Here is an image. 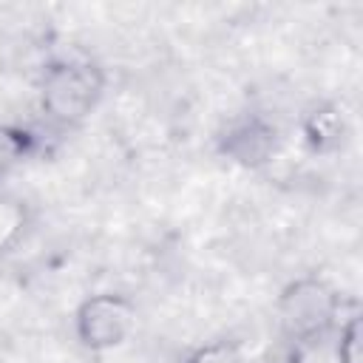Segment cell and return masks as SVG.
<instances>
[{
    "mask_svg": "<svg viewBox=\"0 0 363 363\" xmlns=\"http://www.w3.org/2000/svg\"><path fill=\"white\" fill-rule=\"evenodd\" d=\"M40 111L48 125L65 130L82 125L105 94V71L88 57H54L40 74Z\"/></svg>",
    "mask_w": 363,
    "mask_h": 363,
    "instance_id": "cell-1",
    "label": "cell"
},
{
    "mask_svg": "<svg viewBox=\"0 0 363 363\" xmlns=\"http://www.w3.org/2000/svg\"><path fill=\"white\" fill-rule=\"evenodd\" d=\"M281 335L292 346H315L340 323V295L320 275L292 278L275 303Z\"/></svg>",
    "mask_w": 363,
    "mask_h": 363,
    "instance_id": "cell-2",
    "label": "cell"
},
{
    "mask_svg": "<svg viewBox=\"0 0 363 363\" xmlns=\"http://www.w3.org/2000/svg\"><path fill=\"white\" fill-rule=\"evenodd\" d=\"M182 363H252V360L238 340L216 337V340H204V343L187 349Z\"/></svg>",
    "mask_w": 363,
    "mask_h": 363,
    "instance_id": "cell-7",
    "label": "cell"
},
{
    "mask_svg": "<svg viewBox=\"0 0 363 363\" xmlns=\"http://www.w3.org/2000/svg\"><path fill=\"white\" fill-rule=\"evenodd\" d=\"M335 363H360V315L352 312L337 323L335 337Z\"/></svg>",
    "mask_w": 363,
    "mask_h": 363,
    "instance_id": "cell-8",
    "label": "cell"
},
{
    "mask_svg": "<svg viewBox=\"0 0 363 363\" xmlns=\"http://www.w3.org/2000/svg\"><path fill=\"white\" fill-rule=\"evenodd\" d=\"M281 147L278 125L264 113H241L233 116L216 136V150L227 162L258 170L272 162V156Z\"/></svg>",
    "mask_w": 363,
    "mask_h": 363,
    "instance_id": "cell-4",
    "label": "cell"
},
{
    "mask_svg": "<svg viewBox=\"0 0 363 363\" xmlns=\"http://www.w3.org/2000/svg\"><path fill=\"white\" fill-rule=\"evenodd\" d=\"M301 136H303V145L318 156L340 150L349 136V122L340 105L329 99L312 102L301 116Z\"/></svg>",
    "mask_w": 363,
    "mask_h": 363,
    "instance_id": "cell-5",
    "label": "cell"
},
{
    "mask_svg": "<svg viewBox=\"0 0 363 363\" xmlns=\"http://www.w3.org/2000/svg\"><path fill=\"white\" fill-rule=\"evenodd\" d=\"M136 326V303L125 292L102 289L74 309V337L85 352L102 354L122 346Z\"/></svg>",
    "mask_w": 363,
    "mask_h": 363,
    "instance_id": "cell-3",
    "label": "cell"
},
{
    "mask_svg": "<svg viewBox=\"0 0 363 363\" xmlns=\"http://www.w3.org/2000/svg\"><path fill=\"white\" fill-rule=\"evenodd\" d=\"M40 145L37 130L17 122H0V179L11 173L17 164H23L28 156H34Z\"/></svg>",
    "mask_w": 363,
    "mask_h": 363,
    "instance_id": "cell-6",
    "label": "cell"
}]
</instances>
